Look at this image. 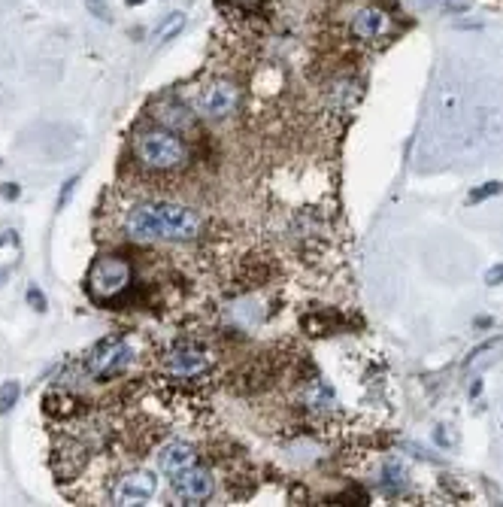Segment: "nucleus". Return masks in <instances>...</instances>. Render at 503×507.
Listing matches in <instances>:
<instances>
[{"label":"nucleus","mask_w":503,"mask_h":507,"mask_svg":"<svg viewBox=\"0 0 503 507\" xmlns=\"http://www.w3.org/2000/svg\"><path fill=\"white\" fill-rule=\"evenodd\" d=\"M124 231L136 240H194L203 231V219L198 210L185 204H136L124 216Z\"/></svg>","instance_id":"f257e3e1"},{"label":"nucleus","mask_w":503,"mask_h":507,"mask_svg":"<svg viewBox=\"0 0 503 507\" xmlns=\"http://www.w3.org/2000/svg\"><path fill=\"white\" fill-rule=\"evenodd\" d=\"M134 159L155 174H170V171H179V167L188 164L191 149L176 131L143 128V131H136V137H134Z\"/></svg>","instance_id":"f03ea898"},{"label":"nucleus","mask_w":503,"mask_h":507,"mask_svg":"<svg viewBox=\"0 0 503 507\" xmlns=\"http://www.w3.org/2000/svg\"><path fill=\"white\" fill-rule=\"evenodd\" d=\"M131 286V265L119 255H100L88 270V295L97 304L121 298Z\"/></svg>","instance_id":"7ed1b4c3"},{"label":"nucleus","mask_w":503,"mask_h":507,"mask_svg":"<svg viewBox=\"0 0 503 507\" xmlns=\"http://www.w3.org/2000/svg\"><path fill=\"white\" fill-rule=\"evenodd\" d=\"M134 362V349L131 343H124L121 337H109V341H100L85 358V370L97 380H109L119 377L128 370V365Z\"/></svg>","instance_id":"20e7f679"},{"label":"nucleus","mask_w":503,"mask_h":507,"mask_svg":"<svg viewBox=\"0 0 503 507\" xmlns=\"http://www.w3.org/2000/svg\"><path fill=\"white\" fill-rule=\"evenodd\" d=\"M239 107V85L231 80H212L198 95V112L207 119H227Z\"/></svg>","instance_id":"39448f33"},{"label":"nucleus","mask_w":503,"mask_h":507,"mask_svg":"<svg viewBox=\"0 0 503 507\" xmlns=\"http://www.w3.org/2000/svg\"><path fill=\"white\" fill-rule=\"evenodd\" d=\"M210 365V353L200 343H179L164 356V370L173 380H194Z\"/></svg>","instance_id":"423d86ee"},{"label":"nucleus","mask_w":503,"mask_h":507,"mask_svg":"<svg viewBox=\"0 0 503 507\" xmlns=\"http://www.w3.org/2000/svg\"><path fill=\"white\" fill-rule=\"evenodd\" d=\"M158 492V477L152 471H131L116 486V504H148Z\"/></svg>","instance_id":"0eeeda50"},{"label":"nucleus","mask_w":503,"mask_h":507,"mask_svg":"<svg viewBox=\"0 0 503 507\" xmlns=\"http://www.w3.org/2000/svg\"><path fill=\"white\" fill-rule=\"evenodd\" d=\"M349 31L355 33L358 40L373 43V40L388 37V33L394 31V25H391V18H388V13H382L379 6H361V9H355V16H352Z\"/></svg>","instance_id":"6e6552de"},{"label":"nucleus","mask_w":503,"mask_h":507,"mask_svg":"<svg viewBox=\"0 0 503 507\" xmlns=\"http://www.w3.org/2000/svg\"><path fill=\"white\" fill-rule=\"evenodd\" d=\"M173 489L179 492V498H185L188 504H200V501H207L212 489H215V480L207 468H198V465H191L188 471H182V474L173 477Z\"/></svg>","instance_id":"1a4fd4ad"},{"label":"nucleus","mask_w":503,"mask_h":507,"mask_svg":"<svg viewBox=\"0 0 503 507\" xmlns=\"http://www.w3.org/2000/svg\"><path fill=\"white\" fill-rule=\"evenodd\" d=\"M194 461H198V453H194V447L185 444V441H173V444H167L161 449V456H158V465H161L164 474L170 477H176L182 474V471H188Z\"/></svg>","instance_id":"9d476101"},{"label":"nucleus","mask_w":503,"mask_h":507,"mask_svg":"<svg viewBox=\"0 0 503 507\" xmlns=\"http://www.w3.org/2000/svg\"><path fill=\"white\" fill-rule=\"evenodd\" d=\"M301 398H303L306 407H310V410H318V413H325V410H334V407H337V395H334V389H330L325 380H313L310 386H306V389L301 392Z\"/></svg>","instance_id":"9b49d317"},{"label":"nucleus","mask_w":503,"mask_h":507,"mask_svg":"<svg viewBox=\"0 0 503 507\" xmlns=\"http://www.w3.org/2000/svg\"><path fill=\"white\" fill-rule=\"evenodd\" d=\"M155 116H158V122H161L167 131L182 134V131H191L194 128V116L182 104H161V107L155 110Z\"/></svg>","instance_id":"f8f14e48"},{"label":"nucleus","mask_w":503,"mask_h":507,"mask_svg":"<svg viewBox=\"0 0 503 507\" xmlns=\"http://www.w3.org/2000/svg\"><path fill=\"white\" fill-rule=\"evenodd\" d=\"M382 489L388 495H397V492L406 489V468H404V461H397V459H388L385 461V468H382Z\"/></svg>","instance_id":"ddd939ff"},{"label":"nucleus","mask_w":503,"mask_h":507,"mask_svg":"<svg viewBox=\"0 0 503 507\" xmlns=\"http://www.w3.org/2000/svg\"><path fill=\"white\" fill-rule=\"evenodd\" d=\"M45 413H58V420H67V416H73V413H79V401L73 398V395H67V392H49L45 395Z\"/></svg>","instance_id":"4468645a"},{"label":"nucleus","mask_w":503,"mask_h":507,"mask_svg":"<svg viewBox=\"0 0 503 507\" xmlns=\"http://www.w3.org/2000/svg\"><path fill=\"white\" fill-rule=\"evenodd\" d=\"M185 28V13H170L161 25H158V31H155V40L158 43H167V40H173L176 33Z\"/></svg>","instance_id":"2eb2a0df"},{"label":"nucleus","mask_w":503,"mask_h":507,"mask_svg":"<svg viewBox=\"0 0 503 507\" xmlns=\"http://www.w3.org/2000/svg\"><path fill=\"white\" fill-rule=\"evenodd\" d=\"M21 395V386H18V380H6L4 386H0V413H9L16 407V401Z\"/></svg>","instance_id":"dca6fc26"},{"label":"nucleus","mask_w":503,"mask_h":507,"mask_svg":"<svg viewBox=\"0 0 503 507\" xmlns=\"http://www.w3.org/2000/svg\"><path fill=\"white\" fill-rule=\"evenodd\" d=\"M303 329H306V334H313V337H318V334H330V331H328V329H330V322H328L325 313H310V316H303Z\"/></svg>","instance_id":"f3484780"},{"label":"nucleus","mask_w":503,"mask_h":507,"mask_svg":"<svg viewBox=\"0 0 503 507\" xmlns=\"http://www.w3.org/2000/svg\"><path fill=\"white\" fill-rule=\"evenodd\" d=\"M500 191H503V186H500V183H482L479 188H473V191H470V198H467V201H470V204H482V201H488V198L500 195Z\"/></svg>","instance_id":"a211bd4d"},{"label":"nucleus","mask_w":503,"mask_h":507,"mask_svg":"<svg viewBox=\"0 0 503 507\" xmlns=\"http://www.w3.org/2000/svg\"><path fill=\"white\" fill-rule=\"evenodd\" d=\"M85 6H88V13L100 18V21H109V6H107V0H85Z\"/></svg>","instance_id":"6ab92c4d"},{"label":"nucleus","mask_w":503,"mask_h":507,"mask_svg":"<svg viewBox=\"0 0 503 507\" xmlns=\"http://www.w3.org/2000/svg\"><path fill=\"white\" fill-rule=\"evenodd\" d=\"M28 304H31V307L37 310V313H45V307H49V304H45V295H43V292H40L37 286H31V289H28Z\"/></svg>","instance_id":"aec40b11"},{"label":"nucleus","mask_w":503,"mask_h":507,"mask_svg":"<svg viewBox=\"0 0 503 507\" xmlns=\"http://www.w3.org/2000/svg\"><path fill=\"white\" fill-rule=\"evenodd\" d=\"M76 183H79V179H76V176H70V179H67V183L61 186V195H58V210H64L67 204H70V198H73V188H76Z\"/></svg>","instance_id":"412c9836"},{"label":"nucleus","mask_w":503,"mask_h":507,"mask_svg":"<svg viewBox=\"0 0 503 507\" xmlns=\"http://www.w3.org/2000/svg\"><path fill=\"white\" fill-rule=\"evenodd\" d=\"M433 437H437V444H440V447H455V444H458V434L449 432L445 425H440V428H437V434H433Z\"/></svg>","instance_id":"4be33fe9"},{"label":"nucleus","mask_w":503,"mask_h":507,"mask_svg":"<svg viewBox=\"0 0 503 507\" xmlns=\"http://www.w3.org/2000/svg\"><path fill=\"white\" fill-rule=\"evenodd\" d=\"M231 4L239 9V13H246V16H252V13H258L261 6H264V0H231Z\"/></svg>","instance_id":"5701e85b"},{"label":"nucleus","mask_w":503,"mask_h":507,"mask_svg":"<svg viewBox=\"0 0 503 507\" xmlns=\"http://www.w3.org/2000/svg\"><path fill=\"white\" fill-rule=\"evenodd\" d=\"M470 9V0H445V13L458 16V13H467Z\"/></svg>","instance_id":"b1692460"},{"label":"nucleus","mask_w":503,"mask_h":507,"mask_svg":"<svg viewBox=\"0 0 503 507\" xmlns=\"http://www.w3.org/2000/svg\"><path fill=\"white\" fill-rule=\"evenodd\" d=\"M485 283H488V286H500V283H503V265H497V267L488 270V274H485Z\"/></svg>","instance_id":"393cba45"},{"label":"nucleus","mask_w":503,"mask_h":507,"mask_svg":"<svg viewBox=\"0 0 503 507\" xmlns=\"http://www.w3.org/2000/svg\"><path fill=\"white\" fill-rule=\"evenodd\" d=\"M0 195H4L6 201H16V198L21 195V188H18L16 183H4V186H0Z\"/></svg>","instance_id":"a878e982"},{"label":"nucleus","mask_w":503,"mask_h":507,"mask_svg":"<svg viewBox=\"0 0 503 507\" xmlns=\"http://www.w3.org/2000/svg\"><path fill=\"white\" fill-rule=\"evenodd\" d=\"M4 283H6V270L0 267V286H4Z\"/></svg>","instance_id":"bb28decb"},{"label":"nucleus","mask_w":503,"mask_h":507,"mask_svg":"<svg viewBox=\"0 0 503 507\" xmlns=\"http://www.w3.org/2000/svg\"><path fill=\"white\" fill-rule=\"evenodd\" d=\"M140 4H146V0H128V6H140Z\"/></svg>","instance_id":"cd10ccee"}]
</instances>
